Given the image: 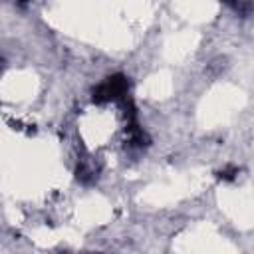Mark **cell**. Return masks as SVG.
Listing matches in <instances>:
<instances>
[{"label":"cell","mask_w":254,"mask_h":254,"mask_svg":"<svg viewBox=\"0 0 254 254\" xmlns=\"http://www.w3.org/2000/svg\"><path fill=\"white\" fill-rule=\"evenodd\" d=\"M129 93V81L123 73H113L107 79H103L93 89V101L95 103H109V101H125Z\"/></svg>","instance_id":"obj_1"}]
</instances>
